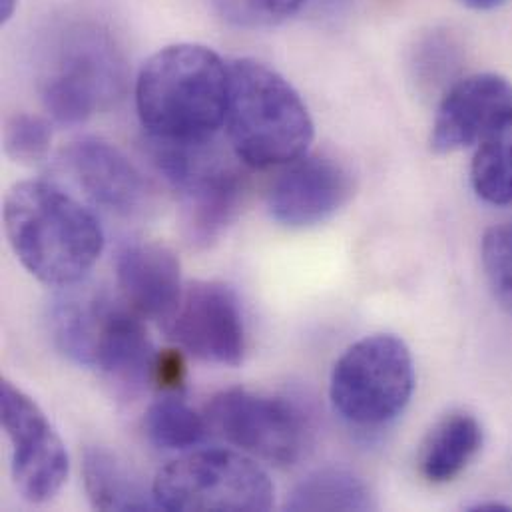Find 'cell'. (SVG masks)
<instances>
[{
	"label": "cell",
	"mask_w": 512,
	"mask_h": 512,
	"mask_svg": "<svg viewBox=\"0 0 512 512\" xmlns=\"http://www.w3.org/2000/svg\"><path fill=\"white\" fill-rule=\"evenodd\" d=\"M166 333L204 363L238 367L248 349V333L238 295L218 281H194L164 325Z\"/></svg>",
	"instance_id": "11"
},
{
	"label": "cell",
	"mask_w": 512,
	"mask_h": 512,
	"mask_svg": "<svg viewBox=\"0 0 512 512\" xmlns=\"http://www.w3.org/2000/svg\"><path fill=\"white\" fill-rule=\"evenodd\" d=\"M483 447V427L475 415L455 411L445 415L419 449V473L429 483L457 479Z\"/></svg>",
	"instance_id": "16"
},
{
	"label": "cell",
	"mask_w": 512,
	"mask_h": 512,
	"mask_svg": "<svg viewBox=\"0 0 512 512\" xmlns=\"http://www.w3.org/2000/svg\"><path fill=\"white\" fill-rule=\"evenodd\" d=\"M230 64L210 46L178 42L152 54L136 78V110L160 144H208L226 124Z\"/></svg>",
	"instance_id": "1"
},
{
	"label": "cell",
	"mask_w": 512,
	"mask_h": 512,
	"mask_svg": "<svg viewBox=\"0 0 512 512\" xmlns=\"http://www.w3.org/2000/svg\"><path fill=\"white\" fill-rule=\"evenodd\" d=\"M18 0H0V20L8 22L16 10Z\"/></svg>",
	"instance_id": "28"
},
{
	"label": "cell",
	"mask_w": 512,
	"mask_h": 512,
	"mask_svg": "<svg viewBox=\"0 0 512 512\" xmlns=\"http://www.w3.org/2000/svg\"><path fill=\"white\" fill-rule=\"evenodd\" d=\"M126 88V60L108 28L76 22L60 30L40 76L46 112L64 126L82 124Z\"/></svg>",
	"instance_id": "5"
},
{
	"label": "cell",
	"mask_w": 512,
	"mask_h": 512,
	"mask_svg": "<svg viewBox=\"0 0 512 512\" xmlns=\"http://www.w3.org/2000/svg\"><path fill=\"white\" fill-rule=\"evenodd\" d=\"M52 144L50 124L26 112L14 114L4 126V152L10 160L18 164H38L42 162Z\"/></svg>",
	"instance_id": "21"
},
{
	"label": "cell",
	"mask_w": 512,
	"mask_h": 512,
	"mask_svg": "<svg viewBox=\"0 0 512 512\" xmlns=\"http://www.w3.org/2000/svg\"><path fill=\"white\" fill-rule=\"evenodd\" d=\"M415 391V363L403 339L391 333L353 343L331 373V403L357 427H383L395 421Z\"/></svg>",
	"instance_id": "6"
},
{
	"label": "cell",
	"mask_w": 512,
	"mask_h": 512,
	"mask_svg": "<svg viewBox=\"0 0 512 512\" xmlns=\"http://www.w3.org/2000/svg\"><path fill=\"white\" fill-rule=\"evenodd\" d=\"M144 431L152 445L164 451H190L212 433L206 415L194 411L182 397L168 393L154 401L144 415Z\"/></svg>",
	"instance_id": "19"
},
{
	"label": "cell",
	"mask_w": 512,
	"mask_h": 512,
	"mask_svg": "<svg viewBox=\"0 0 512 512\" xmlns=\"http://www.w3.org/2000/svg\"><path fill=\"white\" fill-rule=\"evenodd\" d=\"M226 128L236 158L254 170L281 168L305 156L315 136L299 92L254 58L230 62Z\"/></svg>",
	"instance_id": "4"
},
{
	"label": "cell",
	"mask_w": 512,
	"mask_h": 512,
	"mask_svg": "<svg viewBox=\"0 0 512 512\" xmlns=\"http://www.w3.org/2000/svg\"><path fill=\"white\" fill-rule=\"evenodd\" d=\"M281 168L265 198L269 216L281 226H317L335 216L353 194L349 170L331 156L307 152Z\"/></svg>",
	"instance_id": "12"
},
{
	"label": "cell",
	"mask_w": 512,
	"mask_h": 512,
	"mask_svg": "<svg viewBox=\"0 0 512 512\" xmlns=\"http://www.w3.org/2000/svg\"><path fill=\"white\" fill-rule=\"evenodd\" d=\"M186 373L188 367L184 353L180 349H162L154 361L152 385L166 393H178L186 383Z\"/></svg>",
	"instance_id": "25"
},
{
	"label": "cell",
	"mask_w": 512,
	"mask_h": 512,
	"mask_svg": "<svg viewBox=\"0 0 512 512\" xmlns=\"http://www.w3.org/2000/svg\"><path fill=\"white\" fill-rule=\"evenodd\" d=\"M512 116V84L499 74H473L455 82L443 96L431 132L439 154L479 144Z\"/></svg>",
	"instance_id": "13"
},
{
	"label": "cell",
	"mask_w": 512,
	"mask_h": 512,
	"mask_svg": "<svg viewBox=\"0 0 512 512\" xmlns=\"http://www.w3.org/2000/svg\"><path fill=\"white\" fill-rule=\"evenodd\" d=\"M64 166L84 196L110 214L134 218L150 206L148 180L124 152L106 140L72 142L64 150Z\"/></svg>",
	"instance_id": "14"
},
{
	"label": "cell",
	"mask_w": 512,
	"mask_h": 512,
	"mask_svg": "<svg viewBox=\"0 0 512 512\" xmlns=\"http://www.w3.org/2000/svg\"><path fill=\"white\" fill-rule=\"evenodd\" d=\"M206 419L226 443L277 467L297 463L311 439L309 421L295 403L242 387L218 393Z\"/></svg>",
	"instance_id": "9"
},
{
	"label": "cell",
	"mask_w": 512,
	"mask_h": 512,
	"mask_svg": "<svg viewBox=\"0 0 512 512\" xmlns=\"http://www.w3.org/2000/svg\"><path fill=\"white\" fill-rule=\"evenodd\" d=\"M471 182L481 200L493 206L512 204V116L479 142Z\"/></svg>",
	"instance_id": "20"
},
{
	"label": "cell",
	"mask_w": 512,
	"mask_h": 512,
	"mask_svg": "<svg viewBox=\"0 0 512 512\" xmlns=\"http://www.w3.org/2000/svg\"><path fill=\"white\" fill-rule=\"evenodd\" d=\"M473 10H495L503 6L507 0H463Z\"/></svg>",
	"instance_id": "26"
},
{
	"label": "cell",
	"mask_w": 512,
	"mask_h": 512,
	"mask_svg": "<svg viewBox=\"0 0 512 512\" xmlns=\"http://www.w3.org/2000/svg\"><path fill=\"white\" fill-rule=\"evenodd\" d=\"M309 0H214L220 16L232 26L257 30L295 16Z\"/></svg>",
	"instance_id": "22"
},
{
	"label": "cell",
	"mask_w": 512,
	"mask_h": 512,
	"mask_svg": "<svg viewBox=\"0 0 512 512\" xmlns=\"http://www.w3.org/2000/svg\"><path fill=\"white\" fill-rule=\"evenodd\" d=\"M0 421L10 441V473L30 505L52 501L70 471L66 447L38 403L10 381L0 383Z\"/></svg>",
	"instance_id": "10"
},
{
	"label": "cell",
	"mask_w": 512,
	"mask_h": 512,
	"mask_svg": "<svg viewBox=\"0 0 512 512\" xmlns=\"http://www.w3.org/2000/svg\"><path fill=\"white\" fill-rule=\"evenodd\" d=\"M469 511L477 512H509L512 511L509 505H503V503H479L475 507H471Z\"/></svg>",
	"instance_id": "27"
},
{
	"label": "cell",
	"mask_w": 512,
	"mask_h": 512,
	"mask_svg": "<svg viewBox=\"0 0 512 512\" xmlns=\"http://www.w3.org/2000/svg\"><path fill=\"white\" fill-rule=\"evenodd\" d=\"M2 220L14 256L46 285L78 283L104 250L96 216L48 182L14 184L4 198Z\"/></svg>",
	"instance_id": "2"
},
{
	"label": "cell",
	"mask_w": 512,
	"mask_h": 512,
	"mask_svg": "<svg viewBox=\"0 0 512 512\" xmlns=\"http://www.w3.org/2000/svg\"><path fill=\"white\" fill-rule=\"evenodd\" d=\"M208 144L156 142L154 150L160 172L180 192L184 236L196 250H208L222 240L238 220L246 192L242 174Z\"/></svg>",
	"instance_id": "8"
},
{
	"label": "cell",
	"mask_w": 512,
	"mask_h": 512,
	"mask_svg": "<svg viewBox=\"0 0 512 512\" xmlns=\"http://www.w3.org/2000/svg\"><path fill=\"white\" fill-rule=\"evenodd\" d=\"M122 299L140 315L166 325L184 293L182 265L164 244L134 240L116 256Z\"/></svg>",
	"instance_id": "15"
},
{
	"label": "cell",
	"mask_w": 512,
	"mask_h": 512,
	"mask_svg": "<svg viewBox=\"0 0 512 512\" xmlns=\"http://www.w3.org/2000/svg\"><path fill=\"white\" fill-rule=\"evenodd\" d=\"M481 257L495 297L512 313V224L495 226L485 234Z\"/></svg>",
	"instance_id": "23"
},
{
	"label": "cell",
	"mask_w": 512,
	"mask_h": 512,
	"mask_svg": "<svg viewBox=\"0 0 512 512\" xmlns=\"http://www.w3.org/2000/svg\"><path fill=\"white\" fill-rule=\"evenodd\" d=\"M415 62L417 72L425 82L443 80L445 76H451L457 66V44L451 36L435 32L419 44Z\"/></svg>",
	"instance_id": "24"
},
{
	"label": "cell",
	"mask_w": 512,
	"mask_h": 512,
	"mask_svg": "<svg viewBox=\"0 0 512 512\" xmlns=\"http://www.w3.org/2000/svg\"><path fill=\"white\" fill-rule=\"evenodd\" d=\"M82 483L96 511H156L154 495H148L140 479L124 461L104 447H88L82 459Z\"/></svg>",
	"instance_id": "17"
},
{
	"label": "cell",
	"mask_w": 512,
	"mask_h": 512,
	"mask_svg": "<svg viewBox=\"0 0 512 512\" xmlns=\"http://www.w3.org/2000/svg\"><path fill=\"white\" fill-rule=\"evenodd\" d=\"M56 347L76 365L96 369L124 393L152 385L154 347L140 315L98 289H70L50 309Z\"/></svg>",
	"instance_id": "3"
},
{
	"label": "cell",
	"mask_w": 512,
	"mask_h": 512,
	"mask_svg": "<svg viewBox=\"0 0 512 512\" xmlns=\"http://www.w3.org/2000/svg\"><path fill=\"white\" fill-rule=\"evenodd\" d=\"M367 483L345 469H321L303 479L289 495L287 511H373Z\"/></svg>",
	"instance_id": "18"
},
{
	"label": "cell",
	"mask_w": 512,
	"mask_h": 512,
	"mask_svg": "<svg viewBox=\"0 0 512 512\" xmlns=\"http://www.w3.org/2000/svg\"><path fill=\"white\" fill-rule=\"evenodd\" d=\"M152 495L168 512H263L273 507V483L254 459L226 451H192L168 463Z\"/></svg>",
	"instance_id": "7"
}]
</instances>
